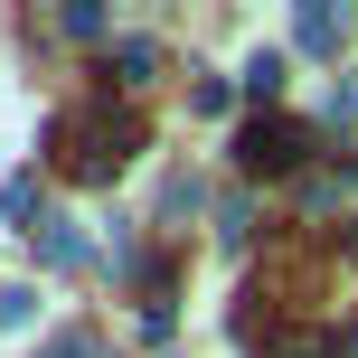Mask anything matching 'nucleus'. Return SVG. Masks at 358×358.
<instances>
[{
  "label": "nucleus",
  "mask_w": 358,
  "mask_h": 358,
  "mask_svg": "<svg viewBox=\"0 0 358 358\" xmlns=\"http://www.w3.org/2000/svg\"><path fill=\"white\" fill-rule=\"evenodd\" d=\"M48 142L66 151V170L85 179V189H104V179L123 170L132 151H142V123H132V113H57Z\"/></svg>",
  "instance_id": "1"
},
{
  "label": "nucleus",
  "mask_w": 358,
  "mask_h": 358,
  "mask_svg": "<svg viewBox=\"0 0 358 358\" xmlns=\"http://www.w3.org/2000/svg\"><path fill=\"white\" fill-rule=\"evenodd\" d=\"M302 151H311V132L283 123V113H255V123L236 132V170H245V179H283V170H302Z\"/></svg>",
  "instance_id": "2"
},
{
  "label": "nucleus",
  "mask_w": 358,
  "mask_h": 358,
  "mask_svg": "<svg viewBox=\"0 0 358 358\" xmlns=\"http://www.w3.org/2000/svg\"><path fill=\"white\" fill-rule=\"evenodd\" d=\"M29 245H38V264H48V273H76V264H85V227H76V217H38V236H29Z\"/></svg>",
  "instance_id": "3"
},
{
  "label": "nucleus",
  "mask_w": 358,
  "mask_h": 358,
  "mask_svg": "<svg viewBox=\"0 0 358 358\" xmlns=\"http://www.w3.org/2000/svg\"><path fill=\"white\" fill-rule=\"evenodd\" d=\"M292 48H311V57H340V48H349V10H330V0H311V10L292 19Z\"/></svg>",
  "instance_id": "4"
},
{
  "label": "nucleus",
  "mask_w": 358,
  "mask_h": 358,
  "mask_svg": "<svg viewBox=\"0 0 358 358\" xmlns=\"http://www.w3.org/2000/svg\"><path fill=\"white\" fill-rule=\"evenodd\" d=\"M236 76H245V94H264V104H273V94H283V48H255Z\"/></svg>",
  "instance_id": "5"
},
{
  "label": "nucleus",
  "mask_w": 358,
  "mask_h": 358,
  "mask_svg": "<svg viewBox=\"0 0 358 358\" xmlns=\"http://www.w3.org/2000/svg\"><path fill=\"white\" fill-rule=\"evenodd\" d=\"M0 217H10V227H29V236H38V179H29V170H19L10 189H0Z\"/></svg>",
  "instance_id": "6"
},
{
  "label": "nucleus",
  "mask_w": 358,
  "mask_h": 358,
  "mask_svg": "<svg viewBox=\"0 0 358 358\" xmlns=\"http://www.w3.org/2000/svg\"><path fill=\"white\" fill-rule=\"evenodd\" d=\"M113 66H123V85H151V66H161V48H151V38H123V48H113Z\"/></svg>",
  "instance_id": "7"
},
{
  "label": "nucleus",
  "mask_w": 358,
  "mask_h": 358,
  "mask_svg": "<svg viewBox=\"0 0 358 358\" xmlns=\"http://www.w3.org/2000/svg\"><path fill=\"white\" fill-rule=\"evenodd\" d=\"M273 358H340V340H321V330H283Z\"/></svg>",
  "instance_id": "8"
},
{
  "label": "nucleus",
  "mask_w": 358,
  "mask_h": 358,
  "mask_svg": "<svg viewBox=\"0 0 358 358\" xmlns=\"http://www.w3.org/2000/svg\"><path fill=\"white\" fill-rule=\"evenodd\" d=\"M29 302H38V292H0V330H19V321H29Z\"/></svg>",
  "instance_id": "9"
},
{
  "label": "nucleus",
  "mask_w": 358,
  "mask_h": 358,
  "mask_svg": "<svg viewBox=\"0 0 358 358\" xmlns=\"http://www.w3.org/2000/svg\"><path fill=\"white\" fill-rule=\"evenodd\" d=\"M48 358H94V340H85V330H66V340H48Z\"/></svg>",
  "instance_id": "10"
},
{
  "label": "nucleus",
  "mask_w": 358,
  "mask_h": 358,
  "mask_svg": "<svg viewBox=\"0 0 358 358\" xmlns=\"http://www.w3.org/2000/svg\"><path fill=\"white\" fill-rule=\"evenodd\" d=\"M330 113H358V76H349V85H340V94H330Z\"/></svg>",
  "instance_id": "11"
}]
</instances>
